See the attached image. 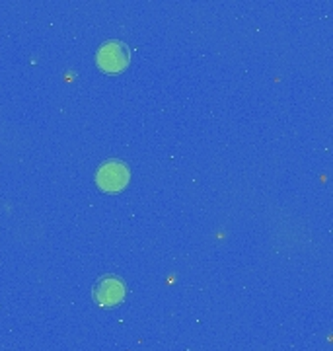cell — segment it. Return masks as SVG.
I'll use <instances>...</instances> for the list:
<instances>
[{
	"label": "cell",
	"mask_w": 333,
	"mask_h": 351,
	"mask_svg": "<svg viewBox=\"0 0 333 351\" xmlns=\"http://www.w3.org/2000/svg\"><path fill=\"white\" fill-rule=\"evenodd\" d=\"M96 61H98L99 69L103 73L117 75V73L125 71L129 66V63H131V51H129L127 43H123V41L110 39L98 49Z\"/></svg>",
	"instance_id": "obj_1"
},
{
	"label": "cell",
	"mask_w": 333,
	"mask_h": 351,
	"mask_svg": "<svg viewBox=\"0 0 333 351\" xmlns=\"http://www.w3.org/2000/svg\"><path fill=\"white\" fill-rule=\"evenodd\" d=\"M125 283L115 276L101 277L94 287V297L99 306H117L125 299Z\"/></svg>",
	"instance_id": "obj_3"
},
{
	"label": "cell",
	"mask_w": 333,
	"mask_h": 351,
	"mask_svg": "<svg viewBox=\"0 0 333 351\" xmlns=\"http://www.w3.org/2000/svg\"><path fill=\"white\" fill-rule=\"evenodd\" d=\"M129 168L125 166L123 162H119V160H108V162H103L99 166L98 174H96V182H98V186L103 191H121V189L129 184Z\"/></svg>",
	"instance_id": "obj_2"
}]
</instances>
